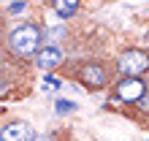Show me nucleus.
<instances>
[{
  "label": "nucleus",
  "instance_id": "39448f33",
  "mask_svg": "<svg viewBox=\"0 0 149 141\" xmlns=\"http://www.w3.org/2000/svg\"><path fill=\"white\" fill-rule=\"evenodd\" d=\"M0 138L3 141H36V133L27 122H11L0 130Z\"/></svg>",
  "mask_w": 149,
  "mask_h": 141
},
{
  "label": "nucleus",
  "instance_id": "f8f14e48",
  "mask_svg": "<svg viewBox=\"0 0 149 141\" xmlns=\"http://www.w3.org/2000/svg\"><path fill=\"white\" fill-rule=\"evenodd\" d=\"M36 141H49V138H36Z\"/></svg>",
  "mask_w": 149,
  "mask_h": 141
},
{
  "label": "nucleus",
  "instance_id": "6e6552de",
  "mask_svg": "<svg viewBox=\"0 0 149 141\" xmlns=\"http://www.w3.org/2000/svg\"><path fill=\"white\" fill-rule=\"evenodd\" d=\"M136 106H138V111H141V114H149V87H146V92L141 95V98L136 101Z\"/></svg>",
  "mask_w": 149,
  "mask_h": 141
},
{
  "label": "nucleus",
  "instance_id": "0eeeda50",
  "mask_svg": "<svg viewBox=\"0 0 149 141\" xmlns=\"http://www.w3.org/2000/svg\"><path fill=\"white\" fill-rule=\"evenodd\" d=\"M54 11H57L60 16H71V14L79 11V6H76V3H54Z\"/></svg>",
  "mask_w": 149,
  "mask_h": 141
},
{
  "label": "nucleus",
  "instance_id": "ddd939ff",
  "mask_svg": "<svg viewBox=\"0 0 149 141\" xmlns=\"http://www.w3.org/2000/svg\"><path fill=\"white\" fill-rule=\"evenodd\" d=\"M0 141H3V138H0Z\"/></svg>",
  "mask_w": 149,
  "mask_h": 141
},
{
  "label": "nucleus",
  "instance_id": "f257e3e1",
  "mask_svg": "<svg viewBox=\"0 0 149 141\" xmlns=\"http://www.w3.org/2000/svg\"><path fill=\"white\" fill-rule=\"evenodd\" d=\"M8 49L14 52L16 57H30V54H38L41 52V43H43V30L38 24H19V27H14L8 33Z\"/></svg>",
  "mask_w": 149,
  "mask_h": 141
},
{
  "label": "nucleus",
  "instance_id": "9d476101",
  "mask_svg": "<svg viewBox=\"0 0 149 141\" xmlns=\"http://www.w3.org/2000/svg\"><path fill=\"white\" fill-rule=\"evenodd\" d=\"M43 87H46V90H60V82H57V79H46V82H43Z\"/></svg>",
  "mask_w": 149,
  "mask_h": 141
},
{
  "label": "nucleus",
  "instance_id": "f03ea898",
  "mask_svg": "<svg viewBox=\"0 0 149 141\" xmlns=\"http://www.w3.org/2000/svg\"><path fill=\"white\" fill-rule=\"evenodd\" d=\"M117 70L122 79H141V73L149 70V54L144 49H127L117 57Z\"/></svg>",
  "mask_w": 149,
  "mask_h": 141
},
{
  "label": "nucleus",
  "instance_id": "1a4fd4ad",
  "mask_svg": "<svg viewBox=\"0 0 149 141\" xmlns=\"http://www.w3.org/2000/svg\"><path fill=\"white\" fill-rule=\"evenodd\" d=\"M76 109V103L71 101H57V114H68V111H73Z\"/></svg>",
  "mask_w": 149,
  "mask_h": 141
},
{
  "label": "nucleus",
  "instance_id": "9b49d317",
  "mask_svg": "<svg viewBox=\"0 0 149 141\" xmlns=\"http://www.w3.org/2000/svg\"><path fill=\"white\" fill-rule=\"evenodd\" d=\"M8 92V82H6V79H0V95H6Z\"/></svg>",
  "mask_w": 149,
  "mask_h": 141
},
{
  "label": "nucleus",
  "instance_id": "7ed1b4c3",
  "mask_svg": "<svg viewBox=\"0 0 149 141\" xmlns=\"http://www.w3.org/2000/svg\"><path fill=\"white\" fill-rule=\"evenodd\" d=\"M79 82H81L84 87L98 90V87H106L109 73H106V68H103L100 63H84L81 68H79Z\"/></svg>",
  "mask_w": 149,
  "mask_h": 141
},
{
  "label": "nucleus",
  "instance_id": "20e7f679",
  "mask_svg": "<svg viewBox=\"0 0 149 141\" xmlns=\"http://www.w3.org/2000/svg\"><path fill=\"white\" fill-rule=\"evenodd\" d=\"M144 92H146V84L141 79H122V82L114 87V95H117L119 101H127V103H136Z\"/></svg>",
  "mask_w": 149,
  "mask_h": 141
},
{
  "label": "nucleus",
  "instance_id": "423d86ee",
  "mask_svg": "<svg viewBox=\"0 0 149 141\" xmlns=\"http://www.w3.org/2000/svg\"><path fill=\"white\" fill-rule=\"evenodd\" d=\"M60 63H63V52H60L57 46H46V49H41L36 54V65L41 70H52V68H57Z\"/></svg>",
  "mask_w": 149,
  "mask_h": 141
}]
</instances>
